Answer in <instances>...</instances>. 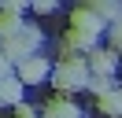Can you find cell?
Here are the masks:
<instances>
[{
	"label": "cell",
	"mask_w": 122,
	"mask_h": 118,
	"mask_svg": "<svg viewBox=\"0 0 122 118\" xmlns=\"http://www.w3.org/2000/svg\"><path fill=\"white\" fill-rule=\"evenodd\" d=\"M37 44H41V33H37V26H22L15 37H8V41H0V55L4 59H11V63H26V59H33L37 55Z\"/></svg>",
	"instance_id": "2"
},
{
	"label": "cell",
	"mask_w": 122,
	"mask_h": 118,
	"mask_svg": "<svg viewBox=\"0 0 122 118\" xmlns=\"http://www.w3.org/2000/svg\"><path fill=\"white\" fill-rule=\"evenodd\" d=\"M89 88H92V92H96V96H107V92H115V85H111V78H92V81H89Z\"/></svg>",
	"instance_id": "11"
},
{
	"label": "cell",
	"mask_w": 122,
	"mask_h": 118,
	"mask_svg": "<svg viewBox=\"0 0 122 118\" xmlns=\"http://www.w3.org/2000/svg\"><path fill=\"white\" fill-rule=\"evenodd\" d=\"M92 41H96L92 33H85V30H74V26H70V33H67V48H70V52H74V48H85V52H92V48H96Z\"/></svg>",
	"instance_id": "9"
},
{
	"label": "cell",
	"mask_w": 122,
	"mask_h": 118,
	"mask_svg": "<svg viewBox=\"0 0 122 118\" xmlns=\"http://www.w3.org/2000/svg\"><path fill=\"white\" fill-rule=\"evenodd\" d=\"M89 70H92V78H111V70H115V48H92L89 52Z\"/></svg>",
	"instance_id": "5"
},
{
	"label": "cell",
	"mask_w": 122,
	"mask_h": 118,
	"mask_svg": "<svg viewBox=\"0 0 122 118\" xmlns=\"http://www.w3.org/2000/svg\"><path fill=\"white\" fill-rule=\"evenodd\" d=\"M89 81H92V74H89V59H85V55H74L70 48H63L59 63H56V88L70 92V88H85Z\"/></svg>",
	"instance_id": "1"
},
{
	"label": "cell",
	"mask_w": 122,
	"mask_h": 118,
	"mask_svg": "<svg viewBox=\"0 0 122 118\" xmlns=\"http://www.w3.org/2000/svg\"><path fill=\"white\" fill-rule=\"evenodd\" d=\"M48 74H52V66H48V59H41V55L19 63V81H22V85H41Z\"/></svg>",
	"instance_id": "3"
},
{
	"label": "cell",
	"mask_w": 122,
	"mask_h": 118,
	"mask_svg": "<svg viewBox=\"0 0 122 118\" xmlns=\"http://www.w3.org/2000/svg\"><path fill=\"white\" fill-rule=\"evenodd\" d=\"M111 48H118V52H122V19L111 26Z\"/></svg>",
	"instance_id": "12"
},
{
	"label": "cell",
	"mask_w": 122,
	"mask_h": 118,
	"mask_svg": "<svg viewBox=\"0 0 122 118\" xmlns=\"http://www.w3.org/2000/svg\"><path fill=\"white\" fill-rule=\"evenodd\" d=\"M19 96H22V81H19V78L0 81V103H15V107H19Z\"/></svg>",
	"instance_id": "8"
},
{
	"label": "cell",
	"mask_w": 122,
	"mask_h": 118,
	"mask_svg": "<svg viewBox=\"0 0 122 118\" xmlns=\"http://www.w3.org/2000/svg\"><path fill=\"white\" fill-rule=\"evenodd\" d=\"M89 7H92L104 22H107V19H122V4H89Z\"/></svg>",
	"instance_id": "10"
},
{
	"label": "cell",
	"mask_w": 122,
	"mask_h": 118,
	"mask_svg": "<svg viewBox=\"0 0 122 118\" xmlns=\"http://www.w3.org/2000/svg\"><path fill=\"white\" fill-rule=\"evenodd\" d=\"M8 70H11V59L0 55V81H8Z\"/></svg>",
	"instance_id": "13"
},
{
	"label": "cell",
	"mask_w": 122,
	"mask_h": 118,
	"mask_svg": "<svg viewBox=\"0 0 122 118\" xmlns=\"http://www.w3.org/2000/svg\"><path fill=\"white\" fill-rule=\"evenodd\" d=\"M22 4H4L0 7V37L8 41V37H15L19 30H22Z\"/></svg>",
	"instance_id": "4"
},
{
	"label": "cell",
	"mask_w": 122,
	"mask_h": 118,
	"mask_svg": "<svg viewBox=\"0 0 122 118\" xmlns=\"http://www.w3.org/2000/svg\"><path fill=\"white\" fill-rule=\"evenodd\" d=\"M41 118H81V111H78L70 100H59V96H56V100L45 103V114Z\"/></svg>",
	"instance_id": "7"
},
{
	"label": "cell",
	"mask_w": 122,
	"mask_h": 118,
	"mask_svg": "<svg viewBox=\"0 0 122 118\" xmlns=\"http://www.w3.org/2000/svg\"><path fill=\"white\" fill-rule=\"evenodd\" d=\"M70 26H74V30H85V33H92V37H96L100 30H104V19H100L92 7H74V15H70Z\"/></svg>",
	"instance_id": "6"
}]
</instances>
